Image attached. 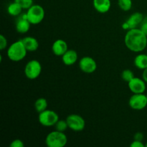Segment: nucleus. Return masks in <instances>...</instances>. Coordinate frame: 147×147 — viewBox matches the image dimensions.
I'll use <instances>...</instances> for the list:
<instances>
[{"label":"nucleus","mask_w":147,"mask_h":147,"mask_svg":"<svg viewBox=\"0 0 147 147\" xmlns=\"http://www.w3.org/2000/svg\"><path fill=\"white\" fill-rule=\"evenodd\" d=\"M126 47L134 53H141L147 47V36L139 28L128 30L124 37Z\"/></svg>","instance_id":"1"},{"label":"nucleus","mask_w":147,"mask_h":147,"mask_svg":"<svg viewBox=\"0 0 147 147\" xmlns=\"http://www.w3.org/2000/svg\"><path fill=\"white\" fill-rule=\"evenodd\" d=\"M27 50L23 43L22 40H17L13 42L7 49V57L13 62H20L24 59Z\"/></svg>","instance_id":"2"},{"label":"nucleus","mask_w":147,"mask_h":147,"mask_svg":"<svg viewBox=\"0 0 147 147\" xmlns=\"http://www.w3.org/2000/svg\"><path fill=\"white\" fill-rule=\"evenodd\" d=\"M67 143V137L65 132L53 131L46 136L45 144L48 147H64Z\"/></svg>","instance_id":"3"},{"label":"nucleus","mask_w":147,"mask_h":147,"mask_svg":"<svg viewBox=\"0 0 147 147\" xmlns=\"http://www.w3.org/2000/svg\"><path fill=\"white\" fill-rule=\"evenodd\" d=\"M26 13L29 22L31 23V24L34 25L41 23L45 15L44 8L39 4H33L27 9Z\"/></svg>","instance_id":"4"},{"label":"nucleus","mask_w":147,"mask_h":147,"mask_svg":"<svg viewBox=\"0 0 147 147\" xmlns=\"http://www.w3.org/2000/svg\"><path fill=\"white\" fill-rule=\"evenodd\" d=\"M59 120V116L55 111L46 109L44 111L39 113L38 121L45 127L55 126Z\"/></svg>","instance_id":"5"},{"label":"nucleus","mask_w":147,"mask_h":147,"mask_svg":"<svg viewBox=\"0 0 147 147\" xmlns=\"http://www.w3.org/2000/svg\"><path fill=\"white\" fill-rule=\"evenodd\" d=\"M42 73V65L37 60H31L24 67V74L29 80H35Z\"/></svg>","instance_id":"6"},{"label":"nucleus","mask_w":147,"mask_h":147,"mask_svg":"<svg viewBox=\"0 0 147 147\" xmlns=\"http://www.w3.org/2000/svg\"><path fill=\"white\" fill-rule=\"evenodd\" d=\"M69 129L76 132L84 130L86 127V121L78 114H70L66 118Z\"/></svg>","instance_id":"7"},{"label":"nucleus","mask_w":147,"mask_h":147,"mask_svg":"<svg viewBox=\"0 0 147 147\" xmlns=\"http://www.w3.org/2000/svg\"><path fill=\"white\" fill-rule=\"evenodd\" d=\"M129 105L131 109L134 110H143L147 106L146 95L144 93H134L129 98Z\"/></svg>","instance_id":"8"},{"label":"nucleus","mask_w":147,"mask_h":147,"mask_svg":"<svg viewBox=\"0 0 147 147\" xmlns=\"http://www.w3.org/2000/svg\"><path fill=\"white\" fill-rule=\"evenodd\" d=\"M79 67L83 73L91 74L97 69V63L96 60L91 57L85 56L79 61Z\"/></svg>","instance_id":"9"},{"label":"nucleus","mask_w":147,"mask_h":147,"mask_svg":"<svg viewBox=\"0 0 147 147\" xmlns=\"http://www.w3.org/2000/svg\"><path fill=\"white\" fill-rule=\"evenodd\" d=\"M146 83L143 78L134 77L128 83V86L133 93H144L146 89Z\"/></svg>","instance_id":"10"},{"label":"nucleus","mask_w":147,"mask_h":147,"mask_svg":"<svg viewBox=\"0 0 147 147\" xmlns=\"http://www.w3.org/2000/svg\"><path fill=\"white\" fill-rule=\"evenodd\" d=\"M31 23L27 19V13L21 14L17 17V22L15 24V29L17 32L20 34H25L30 30Z\"/></svg>","instance_id":"11"},{"label":"nucleus","mask_w":147,"mask_h":147,"mask_svg":"<svg viewBox=\"0 0 147 147\" xmlns=\"http://www.w3.org/2000/svg\"><path fill=\"white\" fill-rule=\"evenodd\" d=\"M67 50H68L67 43L62 39L55 40L52 45V51L56 56L62 57Z\"/></svg>","instance_id":"12"},{"label":"nucleus","mask_w":147,"mask_h":147,"mask_svg":"<svg viewBox=\"0 0 147 147\" xmlns=\"http://www.w3.org/2000/svg\"><path fill=\"white\" fill-rule=\"evenodd\" d=\"M144 20V16L141 12H134L126 20L129 24L130 30L138 28V26H140L142 22Z\"/></svg>","instance_id":"13"},{"label":"nucleus","mask_w":147,"mask_h":147,"mask_svg":"<svg viewBox=\"0 0 147 147\" xmlns=\"http://www.w3.org/2000/svg\"><path fill=\"white\" fill-rule=\"evenodd\" d=\"M78 55L76 50L68 49L67 51L65 53V54L62 56V60L63 63L65 65H73L77 62Z\"/></svg>","instance_id":"14"},{"label":"nucleus","mask_w":147,"mask_h":147,"mask_svg":"<svg viewBox=\"0 0 147 147\" xmlns=\"http://www.w3.org/2000/svg\"><path fill=\"white\" fill-rule=\"evenodd\" d=\"M93 4L95 9L101 14L108 12L111 7V0H93Z\"/></svg>","instance_id":"15"},{"label":"nucleus","mask_w":147,"mask_h":147,"mask_svg":"<svg viewBox=\"0 0 147 147\" xmlns=\"http://www.w3.org/2000/svg\"><path fill=\"white\" fill-rule=\"evenodd\" d=\"M22 42L28 52H35L39 48V42L35 37L27 36L22 39Z\"/></svg>","instance_id":"16"},{"label":"nucleus","mask_w":147,"mask_h":147,"mask_svg":"<svg viewBox=\"0 0 147 147\" xmlns=\"http://www.w3.org/2000/svg\"><path fill=\"white\" fill-rule=\"evenodd\" d=\"M135 67L139 70H145L147 68V54L141 53L135 57L134 60Z\"/></svg>","instance_id":"17"},{"label":"nucleus","mask_w":147,"mask_h":147,"mask_svg":"<svg viewBox=\"0 0 147 147\" xmlns=\"http://www.w3.org/2000/svg\"><path fill=\"white\" fill-rule=\"evenodd\" d=\"M22 7L14 1V2L11 3L7 7V12L12 17H18L22 14Z\"/></svg>","instance_id":"18"},{"label":"nucleus","mask_w":147,"mask_h":147,"mask_svg":"<svg viewBox=\"0 0 147 147\" xmlns=\"http://www.w3.org/2000/svg\"><path fill=\"white\" fill-rule=\"evenodd\" d=\"M47 106H48L47 100L45 98H39L34 102V105L36 111L38 112V113H41V112L47 109Z\"/></svg>","instance_id":"19"},{"label":"nucleus","mask_w":147,"mask_h":147,"mask_svg":"<svg viewBox=\"0 0 147 147\" xmlns=\"http://www.w3.org/2000/svg\"><path fill=\"white\" fill-rule=\"evenodd\" d=\"M132 0H118L119 8L124 11H129L132 8Z\"/></svg>","instance_id":"20"},{"label":"nucleus","mask_w":147,"mask_h":147,"mask_svg":"<svg viewBox=\"0 0 147 147\" xmlns=\"http://www.w3.org/2000/svg\"><path fill=\"white\" fill-rule=\"evenodd\" d=\"M134 74L133 71L129 69H126V70H123L121 73V78L123 81L127 82L129 83V81L132 80L134 78Z\"/></svg>","instance_id":"21"},{"label":"nucleus","mask_w":147,"mask_h":147,"mask_svg":"<svg viewBox=\"0 0 147 147\" xmlns=\"http://www.w3.org/2000/svg\"><path fill=\"white\" fill-rule=\"evenodd\" d=\"M55 130L59 131L61 132H65L69 127L67 121L60 120V119H59L58 121H57V123H56V124L55 125Z\"/></svg>","instance_id":"22"},{"label":"nucleus","mask_w":147,"mask_h":147,"mask_svg":"<svg viewBox=\"0 0 147 147\" xmlns=\"http://www.w3.org/2000/svg\"><path fill=\"white\" fill-rule=\"evenodd\" d=\"M15 2L20 4L23 9H28L33 5V0H14Z\"/></svg>","instance_id":"23"},{"label":"nucleus","mask_w":147,"mask_h":147,"mask_svg":"<svg viewBox=\"0 0 147 147\" xmlns=\"http://www.w3.org/2000/svg\"><path fill=\"white\" fill-rule=\"evenodd\" d=\"M10 147H24V144L21 139H16L13 140L9 144Z\"/></svg>","instance_id":"24"},{"label":"nucleus","mask_w":147,"mask_h":147,"mask_svg":"<svg viewBox=\"0 0 147 147\" xmlns=\"http://www.w3.org/2000/svg\"><path fill=\"white\" fill-rule=\"evenodd\" d=\"M7 40L3 34L0 35V50L2 51L7 47Z\"/></svg>","instance_id":"25"},{"label":"nucleus","mask_w":147,"mask_h":147,"mask_svg":"<svg viewBox=\"0 0 147 147\" xmlns=\"http://www.w3.org/2000/svg\"><path fill=\"white\" fill-rule=\"evenodd\" d=\"M139 29L147 36V17H144V20L141 24Z\"/></svg>","instance_id":"26"},{"label":"nucleus","mask_w":147,"mask_h":147,"mask_svg":"<svg viewBox=\"0 0 147 147\" xmlns=\"http://www.w3.org/2000/svg\"><path fill=\"white\" fill-rule=\"evenodd\" d=\"M131 147H145V144H144V143L141 141H137V140H134L133 142H131V144H130Z\"/></svg>","instance_id":"27"},{"label":"nucleus","mask_w":147,"mask_h":147,"mask_svg":"<svg viewBox=\"0 0 147 147\" xmlns=\"http://www.w3.org/2000/svg\"><path fill=\"white\" fill-rule=\"evenodd\" d=\"M144 139V134H142V132H136L134 134V140L143 142Z\"/></svg>","instance_id":"28"},{"label":"nucleus","mask_w":147,"mask_h":147,"mask_svg":"<svg viewBox=\"0 0 147 147\" xmlns=\"http://www.w3.org/2000/svg\"><path fill=\"white\" fill-rule=\"evenodd\" d=\"M121 27H122V28H123L124 30H127V31H128V30H130V27H129V24H128L127 22H126V21H125L124 22H123V24H122Z\"/></svg>","instance_id":"29"},{"label":"nucleus","mask_w":147,"mask_h":147,"mask_svg":"<svg viewBox=\"0 0 147 147\" xmlns=\"http://www.w3.org/2000/svg\"><path fill=\"white\" fill-rule=\"evenodd\" d=\"M142 78L144 79L145 82L147 83V68L143 70V73H142Z\"/></svg>","instance_id":"30"},{"label":"nucleus","mask_w":147,"mask_h":147,"mask_svg":"<svg viewBox=\"0 0 147 147\" xmlns=\"http://www.w3.org/2000/svg\"><path fill=\"white\" fill-rule=\"evenodd\" d=\"M145 147H147V142H146V144H145Z\"/></svg>","instance_id":"31"},{"label":"nucleus","mask_w":147,"mask_h":147,"mask_svg":"<svg viewBox=\"0 0 147 147\" xmlns=\"http://www.w3.org/2000/svg\"><path fill=\"white\" fill-rule=\"evenodd\" d=\"M146 54H147V50H146Z\"/></svg>","instance_id":"32"},{"label":"nucleus","mask_w":147,"mask_h":147,"mask_svg":"<svg viewBox=\"0 0 147 147\" xmlns=\"http://www.w3.org/2000/svg\"><path fill=\"white\" fill-rule=\"evenodd\" d=\"M146 98H147V94H146Z\"/></svg>","instance_id":"33"}]
</instances>
